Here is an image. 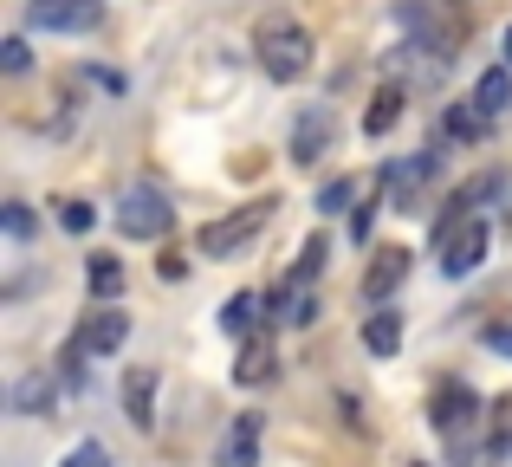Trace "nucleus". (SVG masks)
Instances as JSON below:
<instances>
[{
	"mask_svg": "<svg viewBox=\"0 0 512 467\" xmlns=\"http://www.w3.org/2000/svg\"><path fill=\"white\" fill-rule=\"evenodd\" d=\"M331 137H338V117H331L325 104H312V111L292 124V156H299V163H318V156L331 150Z\"/></svg>",
	"mask_w": 512,
	"mask_h": 467,
	"instance_id": "7",
	"label": "nucleus"
},
{
	"mask_svg": "<svg viewBox=\"0 0 512 467\" xmlns=\"http://www.w3.org/2000/svg\"><path fill=\"white\" fill-rule=\"evenodd\" d=\"M266 377H273V344L247 338V344H240V364H234V383H247V390H253V383H266Z\"/></svg>",
	"mask_w": 512,
	"mask_h": 467,
	"instance_id": "15",
	"label": "nucleus"
},
{
	"mask_svg": "<svg viewBox=\"0 0 512 467\" xmlns=\"http://www.w3.org/2000/svg\"><path fill=\"white\" fill-rule=\"evenodd\" d=\"M260 169H266V156H253V150H240V156H234V176H240V182L260 176Z\"/></svg>",
	"mask_w": 512,
	"mask_h": 467,
	"instance_id": "28",
	"label": "nucleus"
},
{
	"mask_svg": "<svg viewBox=\"0 0 512 467\" xmlns=\"http://www.w3.org/2000/svg\"><path fill=\"white\" fill-rule=\"evenodd\" d=\"M253 52H260V72L273 78V85H299L305 72H312V33L292 20H266L260 33H253Z\"/></svg>",
	"mask_w": 512,
	"mask_h": 467,
	"instance_id": "1",
	"label": "nucleus"
},
{
	"mask_svg": "<svg viewBox=\"0 0 512 467\" xmlns=\"http://www.w3.org/2000/svg\"><path fill=\"white\" fill-rule=\"evenodd\" d=\"M474 409H480V396L467 390V383H441V390H435V409H428V416H435V429L448 435L454 448H461V429H474Z\"/></svg>",
	"mask_w": 512,
	"mask_h": 467,
	"instance_id": "6",
	"label": "nucleus"
},
{
	"mask_svg": "<svg viewBox=\"0 0 512 467\" xmlns=\"http://www.w3.org/2000/svg\"><path fill=\"white\" fill-rule=\"evenodd\" d=\"M325 253H331V240L312 234V240L299 247V266H292V273H299V279H318V273H325Z\"/></svg>",
	"mask_w": 512,
	"mask_h": 467,
	"instance_id": "22",
	"label": "nucleus"
},
{
	"mask_svg": "<svg viewBox=\"0 0 512 467\" xmlns=\"http://www.w3.org/2000/svg\"><path fill=\"white\" fill-rule=\"evenodd\" d=\"M273 318H279V325H312V318H318V299H312V279H299V273H292L286 286L273 292Z\"/></svg>",
	"mask_w": 512,
	"mask_h": 467,
	"instance_id": "11",
	"label": "nucleus"
},
{
	"mask_svg": "<svg viewBox=\"0 0 512 467\" xmlns=\"http://www.w3.org/2000/svg\"><path fill=\"white\" fill-rule=\"evenodd\" d=\"M448 130H454V137H467V143H480V137H487V111H480V104H474V111H461V104H454V111H448Z\"/></svg>",
	"mask_w": 512,
	"mask_h": 467,
	"instance_id": "21",
	"label": "nucleus"
},
{
	"mask_svg": "<svg viewBox=\"0 0 512 467\" xmlns=\"http://www.w3.org/2000/svg\"><path fill=\"white\" fill-rule=\"evenodd\" d=\"M91 221H98V208H91V202H78V195H65V202H59V228L65 234H91Z\"/></svg>",
	"mask_w": 512,
	"mask_h": 467,
	"instance_id": "20",
	"label": "nucleus"
},
{
	"mask_svg": "<svg viewBox=\"0 0 512 467\" xmlns=\"http://www.w3.org/2000/svg\"><path fill=\"white\" fill-rule=\"evenodd\" d=\"M85 286H91V299H117V292H124V266H117L111 253H98V260L85 266Z\"/></svg>",
	"mask_w": 512,
	"mask_h": 467,
	"instance_id": "19",
	"label": "nucleus"
},
{
	"mask_svg": "<svg viewBox=\"0 0 512 467\" xmlns=\"http://www.w3.org/2000/svg\"><path fill=\"white\" fill-rule=\"evenodd\" d=\"M26 59H33L26 39H7V46H0V65H7V72H26Z\"/></svg>",
	"mask_w": 512,
	"mask_h": 467,
	"instance_id": "27",
	"label": "nucleus"
},
{
	"mask_svg": "<svg viewBox=\"0 0 512 467\" xmlns=\"http://www.w3.org/2000/svg\"><path fill=\"white\" fill-rule=\"evenodd\" d=\"M0 221H7V234H13V240H33V228H39L33 208H20V202H7V215H0Z\"/></svg>",
	"mask_w": 512,
	"mask_h": 467,
	"instance_id": "25",
	"label": "nucleus"
},
{
	"mask_svg": "<svg viewBox=\"0 0 512 467\" xmlns=\"http://www.w3.org/2000/svg\"><path fill=\"white\" fill-rule=\"evenodd\" d=\"M260 461V416H234V435L221 448V467H253Z\"/></svg>",
	"mask_w": 512,
	"mask_h": 467,
	"instance_id": "13",
	"label": "nucleus"
},
{
	"mask_svg": "<svg viewBox=\"0 0 512 467\" xmlns=\"http://www.w3.org/2000/svg\"><path fill=\"white\" fill-rule=\"evenodd\" d=\"M474 104H480L487 117H500L506 104H512V72H506V65H493V72H480V85H474Z\"/></svg>",
	"mask_w": 512,
	"mask_h": 467,
	"instance_id": "16",
	"label": "nucleus"
},
{
	"mask_svg": "<svg viewBox=\"0 0 512 467\" xmlns=\"http://www.w3.org/2000/svg\"><path fill=\"white\" fill-rule=\"evenodd\" d=\"M124 416L137 422V429L156 422V364H130L124 370Z\"/></svg>",
	"mask_w": 512,
	"mask_h": 467,
	"instance_id": "9",
	"label": "nucleus"
},
{
	"mask_svg": "<svg viewBox=\"0 0 512 467\" xmlns=\"http://www.w3.org/2000/svg\"><path fill=\"white\" fill-rule=\"evenodd\" d=\"M65 467H111V448L104 442H78L72 455H65Z\"/></svg>",
	"mask_w": 512,
	"mask_h": 467,
	"instance_id": "24",
	"label": "nucleus"
},
{
	"mask_svg": "<svg viewBox=\"0 0 512 467\" xmlns=\"http://www.w3.org/2000/svg\"><path fill=\"white\" fill-rule=\"evenodd\" d=\"M117 228H124L130 240H163L175 228V208L163 189H130L124 202H117Z\"/></svg>",
	"mask_w": 512,
	"mask_h": 467,
	"instance_id": "4",
	"label": "nucleus"
},
{
	"mask_svg": "<svg viewBox=\"0 0 512 467\" xmlns=\"http://www.w3.org/2000/svg\"><path fill=\"white\" fill-rule=\"evenodd\" d=\"M363 351L370 357H396L402 351V312H370L363 318Z\"/></svg>",
	"mask_w": 512,
	"mask_h": 467,
	"instance_id": "12",
	"label": "nucleus"
},
{
	"mask_svg": "<svg viewBox=\"0 0 512 467\" xmlns=\"http://www.w3.org/2000/svg\"><path fill=\"white\" fill-rule=\"evenodd\" d=\"M487 344H493V351H506V357H512V325H493V331H487Z\"/></svg>",
	"mask_w": 512,
	"mask_h": 467,
	"instance_id": "29",
	"label": "nucleus"
},
{
	"mask_svg": "<svg viewBox=\"0 0 512 467\" xmlns=\"http://www.w3.org/2000/svg\"><path fill=\"white\" fill-rule=\"evenodd\" d=\"M130 338V318L117 312V305H98V312L85 318V331H78V344H85L91 357H104V351H117V344Z\"/></svg>",
	"mask_w": 512,
	"mask_h": 467,
	"instance_id": "10",
	"label": "nucleus"
},
{
	"mask_svg": "<svg viewBox=\"0 0 512 467\" xmlns=\"http://www.w3.org/2000/svg\"><path fill=\"white\" fill-rule=\"evenodd\" d=\"M402 279H409V247H376L363 266V299H389Z\"/></svg>",
	"mask_w": 512,
	"mask_h": 467,
	"instance_id": "8",
	"label": "nucleus"
},
{
	"mask_svg": "<svg viewBox=\"0 0 512 467\" xmlns=\"http://www.w3.org/2000/svg\"><path fill=\"white\" fill-rule=\"evenodd\" d=\"M13 409H20V416H46L52 409V377L46 370H33V377L13 383Z\"/></svg>",
	"mask_w": 512,
	"mask_h": 467,
	"instance_id": "17",
	"label": "nucleus"
},
{
	"mask_svg": "<svg viewBox=\"0 0 512 467\" xmlns=\"http://www.w3.org/2000/svg\"><path fill=\"white\" fill-rule=\"evenodd\" d=\"M273 208H279L273 195H260V202H247V208H234V215L208 221V228H201V253H208V260H234L247 240H260V234H266Z\"/></svg>",
	"mask_w": 512,
	"mask_h": 467,
	"instance_id": "2",
	"label": "nucleus"
},
{
	"mask_svg": "<svg viewBox=\"0 0 512 467\" xmlns=\"http://www.w3.org/2000/svg\"><path fill=\"white\" fill-rule=\"evenodd\" d=\"M370 228H376V195H363V208L350 215V234H357V247L370 240Z\"/></svg>",
	"mask_w": 512,
	"mask_h": 467,
	"instance_id": "26",
	"label": "nucleus"
},
{
	"mask_svg": "<svg viewBox=\"0 0 512 467\" xmlns=\"http://www.w3.org/2000/svg\"><path fill=\"white\" fill-rule=\"evenodd\" d=\"M409 467H428V461H409Z\"/></svg>",
	"mask_w": 512,
	"mask_h": 467,
	"instance_id": "31",
	"label": "nucleus"
},
{
	"mask_svg": "<svg viewBox=\"0 0 512 467\" xmlns=\"http://www.w3.org/2000/svg\"><path fill=\"white\" fill-rule=\"evenodd\" d=\"M402 104H409V98H402V85H383L370 98V111H363V130H370V137H389V130L402 124Z\"/></svg>",
	"mask_w": 512,
	"mask_h": 467,
	"instance_id": "14",
	"label": "nucleus"
},
{
	"mask_svg": "<svg viewBox=\"0 0 512 467\" xmlns=\"http://www.w3.org/2000/svg\"><path fill=\"white\" fill-rule=\"evenodd\" d=\"M506 65H512V26H506Z\"/></svg>",
	"mask_w": 512,
	"mask_h": 467,
	"instance_id": "30",
	"label": "nucleus"
},
{
	"mask_svg": "<svg viewBox=\"0 0 512 467\" xmlns=\"http://www.w3.org/2000/svg\"><path fill=\"white\" fill-rule=\"evenodd\" d=\"M350 202H357V182H350V176L325 182V195H318V208H325V215H338V208H350Z\"/></svg>",
	"mask_w": 512,
	"mask_h": 467,
	"instance_id": "23",
	"label": "nucleus"
},
{
	"mask_svg": "<svg viewBox=\"0 0 512 467\" xmlns=\"http://www.w3.org/2000/svg\"><path fill=\"white\" fill-rule=\"evenodd\" d=\"M26 26H39V33H98L104 0H33Z\"/></svg>",
	"mask_w": 512,
	"mask_h": 467,
	"instance_id": "5",
	"label": "nucleus"
},
{
	"mask_svg": "<svg viewBox=\"0 0 512 467\" xmlns=\"http://www.w3.org/2000/svg\"><path fill=\"white\" fill-rule=\"evenodd\" d=\"M260 312H273V299H260V292H234V299H227V312H221V325L247 338V331H253V318H260Z\"/></svg>",
	"mask_w": 512,
	"mask_h": 467,
	"instance_id": "18",
	"label": "nucleus"
},
{
	"mask_svg": "<svg viewBox=\"0 0 512 467\" xmlns=\"http://www.w3.org/2000/svg\"><path fill=\"white\" fill-rule=\"evenodd\" d=\"M435 253H441V273L448 279H467L480 260H487V221L454 208V215L441 221V234H435Z\"/></svg>",
	"mask_w": 512,
	"mask_h": 467,
	"instance_id": "3",
	"label": "nucleus"
}]
</instances>
